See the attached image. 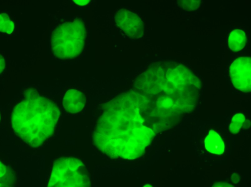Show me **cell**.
<instances>
[{
	"mask_svg": "<svg viewBox=\"0 0 251 187\" xmlns=\"http://www.w3.org/2000/svg\"><path fill=\"white\" fill-rule=\"evenodd\" d=\"M27 96L28 98L13 110L12 124L18 131L32 134L33 138L37 134L43 136L42 133L53 129L59 116L58 108L52 101L39 96L34 90Z\"/></svg>",
	"mask_w": 251,
	"mask_h": 187,
	"instance_id": "1",
	"label": "cell"
},
{
	"mask_svg": "<svg viewBox=\"0 0 251 187\" xmlns=\"http://www.w3.org/2000/svg\"><path fill=\"white\" fill-rule=\"evenodd\" d=\"M60 29L58 38L60 40L61 57L66 59L76 57L80 54L83 48L85 31L83 23L80 21L65 24Z\"/></svg>",
	"mask_w": 251,
	"mask_h": 187,
	"instance_id": "2",
	"label": "cell"
},
{
	"mask_svg": "<svg viewBox=\"0 0 251 187\" xmlns=\"http://www.w3.org/2000/svg\"><path fill=\"white\" fill-rule=\"evenodd\" d=\"M251 57H243L236 59L230 65L229 73L233 84L242 92L251 91Z\"/></svg>",
	"mask_w": 251,
	"mask_h": 187,
	"instance_id": "3",
	"label": "cell"
},
{
	"mask_svg": "<svg viewBox=\"0 0 251 187\" xmlns=\"http://www.w3.org/2000/svg\"><path fill=\"white\" fill-rule=\"evenodd\" d=\"M117 25L129 36L140 37L143 33V23L135 14L125 9L119 11L115 16Z\"/></svg>",
	"mask_w": 251,
	"mask_h": 187,
	"instance_id": "4",
	"label": "cell"
},
{
	"mask_svg": "<svg viewBox=\"0 0 251 187\" xmlns=\"http://www.w3.org/2000/svg\"><path fill=\"white\" fill-rule=\"evenodd\" d=\"M86 98L84 94L76 89H70L66 93L63 99L65 110L71 113H78L84 107Z\"/></svg>",
	"mask_w": 251,
	"mask_h": 187,
	"instance_id": "5",
	"label": "cell"
},
{
	"mask_svg": "<svg viewBox=\"0 0 251 187\" xmlns=\"http://www.w3.org/2000/svg\"><path fill=\"white\" fill-rule=\"evenodd\" d=\"M206 149L211 153L222 154L224 151V144L219 136L214 131H210L205 140Z\"/></svg>",
	"mask_w": 251,
	"mask_h": 187,
	"instance_id": "6",
	"label": "cell"
},
{
	"mask_svg": "<svg viewBox=\"0 0 251 187\" xmlns=\"http://www.w3.org/2000/svg\"><path fill=\"white\" fill-rule=\"evenodd\" d=\"M246 38L244 32L242 30L236 29L230 33L228 38L229 48L234 52L243 49L245 45Z\"/></svg>",
	"mask_w": 251,
	"mask_h": 187,
	"instance_id": "7",
	"label": "cell"
},
{
	"mask_svg": "<svg viewBox=\"0 0 251 187\" xmlns=\"http://www.w3.org/2000/svg\"><path fill=\"white\" fill-rule=\"evenodd\" d=\"M245 120L244 116L241 113H238L233 117L229 126L230 131L234 134L238 132Z\"/></svg>",
	"mask_w": 251,
	"mask_h": 187,
	"instance_id": "8",
	"label": "cell"
},
{
	"mask_svg": "<svg viewBox=\"0 0 251 187\" xmlns=\"http://www.w3.org/2000/svg\"><path fill=\"white\" fill-rule=\"evenodd\" d=\"M180 3L181 7L186 10H194L199 7L200 0H182Z\"/></svg>",
	"mask_w": 251,
	"mask_h": 187,
	"instance_id": "9",
	"label": "cell"
},
{
	"mask_svg": "<svg viewBox=\"0 0 251 187\" xmlns=\"http://www.w3.org/2000/svg\"><path fill=\"white\" fill-rule=\"evenodd\" d=\"M74 1L76 4L81 6L87 4L90 2L89 0H75Z\"/></svg>",
	"mask_w": 251,
	"mask_h": 187,
	"instance_id": "10",
	"label": "cell"
}]
</instances>
